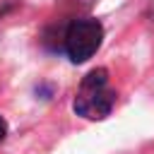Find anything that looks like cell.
Instances as JSON below:
<instances>
[{
    "label": "cell",
    "mask_w": 154,
    "mask_h": 154,
    "mask_svg": "<svg viewBox=\"0 0 154 154\" xmlns=\"http://www.w3.org/2000/svg\"><path fill=\"white\" fill-rule=\"evenodd\" d=\"M116 96H118L116 89H111V84H108V70L96 67L82 77L72 108L77 116H82L87 120H103L113 111Z\"/></svg>",
    "instance_id": "cell-1"
},
{
    "label": "cell",
    "mask_w": 154,
    "mask_h": 154,
    "mask_svg": "<svg viewBox=\"0 0 154 154\" xmlns=\"http://www.w3.org/2000/svg\"><path fill=\"white\" fill-rule=\"evenodd\" d=\"M103 41V26L94 17H79L67 24L63 34V48L72 63H87Z\"/></svg>",
    "instance_id": "cell-2"
},
{
    "label": "cell",
    "mask_w": 154,
    "mask_h": 154,
    "mask_svg": "<svg viewBox=\"0 0 154 154\" xmlns=\"http://www.w3.org/2000/svg\"><path fill=\"white\" fill-rule=\"evenodd\" d=\"M7 137V123H5V118L0 116V142Z\"/></svg>",
    "instance_id": "cell-3"
}]
</instances>
